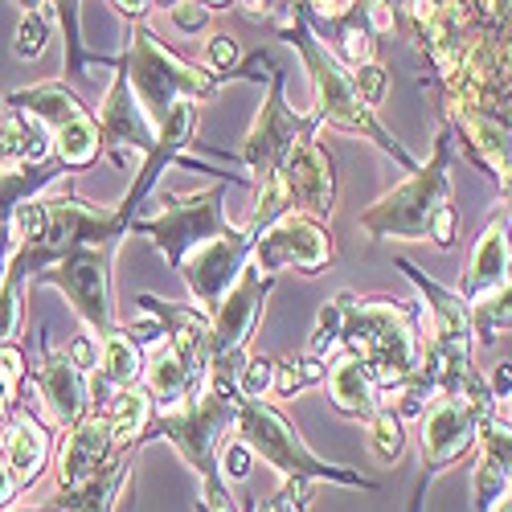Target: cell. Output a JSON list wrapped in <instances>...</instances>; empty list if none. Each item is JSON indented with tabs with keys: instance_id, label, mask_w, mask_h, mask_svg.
I'll return each instance as SVG.
<instances>
[{
	"instance_id": "6",
	"label": "cell",
	"mask_w": 512,
	"mask_h": 512,
	"mask_svg": "<svg viewBox=\"0 0 512 512\" xmlns=\"http://www.w3.org/2000/svg\"><path fill=\"white\" fill-rule=\"evenodd\" d=\"M234 435L254 451V459H263L267 467L283 480H308V484H345V488H361V492H377V480L361 476L357 467H345V463H324L300 435L295 426L275 402L267 398H254V402H242L238 410V422H234Z\"/></svg>"
},
{
	"instance_id": "35",
	"label": "cell",
	"mask_w": 512,
	"mask_h": 512,
	"mask_svg": "<svg viewBox=\"0 0 512 512\" xmlns=\"http://www.w3.org/2000/svg\"><path fill=\"white\" fill-rule=\"evenodd\" d=\"M25 324V287L5 279L0 283V345H13Z\"/></svg>"
},
{
	"instance_id": "46",
	"label": "cell",
	"mask_w": 512,
	"mask_h": 512,
	"mask_svg": "<svg viewBox=\"0 0 512 512\" xmlns=\"http://www.w3.org/2000/svg\"><path fill=\"white\" fill-rule=\"evenodd\" d=\"M0 512H62V508H54V504H37V508H0Z\"/></svg>"
},
{
	"instance_id": "10",
	"label": "cell",
	"mask_w": 512,
	"mask_h": 512,
	"mask_svg": "<svg viewBox=\"0 0 512 512\" xmlns=\"http://www.w3.org/2000/svg\"><path fill=\"white\" fill-rule=\"evenodd\" d=\"M480 422L484 414L476 406H467L463 398H447L439 394L418 418V451H422V476L414 484V500L410 512H422L426 488L435 476H443L451 463H459L463 455H472L480 443Z\"/></svg>"
},
{
	"instance_id": "43",
	"label": "cell",
	"mask_w": 512,
	"mask_h": 512,
	"mask_svg": "<svg viewBox=\"0 0 512 512\" xmlns=\"http://www.w3.org/2000/svg\"><path fill=\"white\" fill-rule=\"evenodd\" d=\"M17 476H13V467H9V459L0 455V508H13V500H17Z\"/></svg>"
},
{
	"instance_id": "8",
	"label": "cell",
	"mask_w": 512,
	"mask_h": 512,
	"mask_svg": "<svg viewBox=\"0 0 512 512\" xmlns=\"http://www.w3.org/2000/svg\"><path fill=\"white\" fill-rule=\"evenodd\" d=\"M111 263H115V246H82V250H70L54 267L37 271L29 283L33 287H58L66 295L70 312L82 320V328H87L95 340H107L119 328Z\"/></svg>"
},
{
	"instance_id": "7",
	"label": "cell",
	"mask_w": 512,
	"mask_h": 512,
	"mask_svg": "<svg viewBox=\"0 0 512 512\" xmlns=\"http://www.w3.org/2000/svg\"><path fill=\"white\" fill-rule=\"evenodd\" d=\"M160 209L152 218H136L127 234H144L152 238V246L164 254L168 267H181L185 254H193L197 246L213 242V238H226L238 226L226 218V181L197 189V193H160L156 201Z\"/></svg>"
},
{
	"instance_id": "9",
	"label": "cell",
	"mask_w": 512,
	"mask_h": 512,
	"mask_svg": "<svg viewBox=\"0 0 512 512\" xmlns=\"http://www.w3.org/2000/svg\"><path fill=\"white\" fill-rule=\"evenodd\" d=\"M316 136H320V127L312 123V115H300V111L287 107V70H275V78L267 82L263 107H259V115H254L246 144L238 152V160L254 173L250 189L275 181L279 168L287 164V156L304 140H316Z\"/></svg>"
},
{
	"instance_id": "29",
	"label": "cell",
	"mask_w": 512,
	"mask_h": 512,
	"mask_svg": "<svg viewBox=\"0 0 512 512\" xmlns=\"http://www.w3.org/2000/svg\"><path fill=\"white\" fill-rule=\"evenodd\" d=\"M58 17V5H25L21 25H17V41H13V54L21 62H37L50 46V21Z\"/></svg>"
},
{
	"instance_id": "42",
	"label": "cell",
	"mask_w": 512,
	"mask_h": 512,
	"mask_svg": "<svg viewBox=\"0 0 512 512\" xmlns=\"http://www.w3.org/2000/svg\"><path fill=\"white\" fill-rule=\"evenodd\" d=\"M488 390H492L496 406H500V402H512V361H500V365L492 369V377H488Z\"/></svg>"
},
{
	"instance_id": "15",
	"label": "cell",
	"mask_w": 512,
	"mask_h": 512,
	"mask_svg": "<svg viewBox=\"0 0 512 512\" xmlns=\"http://www.w3.org/2000/svg\"><path fill=\"white\" fill-rule=\"evenodd\" d=\"M29 386L33 394L46 402V414L54 426H78L95 406H91V386H87V373H78L66 357V349L54 345L50 328H41V361L29 373Z\"/></svg>"
},
{
	"instance_id": "16",
	"label": "cell",
	"mask_w": 512,
	"mask_h": 512,
	"mask_svg": "<svg viewBox=\"0 0 512 512\" xmlns=\"http://www.w3.org/2000/svg\"><path fill=\"white\" fill-rule=\"evenodd\" d=\"M123 451L115 447L111 439V426L103 414H87L78 426H70V435L62 439L58 455H54V484H50V496L58 492H74L82 484H91L99 472H107V467L119 459Z\"/></svg>"
},
{
	"instance_id": "40",
	"label": "cell",
	"mask_w": 512,
	"mask_h": 512,
	"mask_svg": "<svg viewBox=\"0 0 512 512\" xmlns=\"http://www.w3.org/2000/svg\"><path fill=\"white\" fill-rule=\"evenodd\" d=\"M66 357H70V365L78 369V373H95L99 369V340L91 336V332H82V336H74L70 345H66Z\"/></svg>"
},
{
	"instance_id": "20",
	"label": "cell",
	"mask_w": 512,
	"mask_h": 512,
	"mask_svg": "<svg viewBox=\"0 0 512 512\" xmlns=\"http://www.w3.org/2000/svg\"><path fill=\"white\" fill-rule=\"evenodd\" d=\"M0 455L9 459L13 476H17V488H33L41 476H46V467L54 459V435L50 426L41 422L29 406H17L9 426H5V443H0Z\"/></svg>"
},
{
	"instance_id": "23",
	"label": "cell",
	"mask_w": 512,
	"mask_h": 512,
	"mask_svg": "<svg viewBox=\"0 0 512 512\" xmlns=\"http://www.w3.org/2000/svg\"><path fill=\"white\" fill-rule=\"evenodd\" d=\"M5 107H13V111H21V115H29L33 123H41L46 132L54 136V132H62L66 123H74V119H82L91 107L82 103L74 91H70V82L66 78H50V82H37V87H25V91H13L9 99H5Z\"/></svg>"
},
{
	"instance_id": "4",
	"label": "cell",
	"mask_w": 512,
	"mask_h": 512,
	"mask_svg": "<svg viewBox=\"0 0 512 512\" xmlns=\"http://www.w3.org/2000/svg\"><path fill=\"white\" fill-rule=\"evenodd\" d=\"M119 62H123L127 87H132L144 119L152 123V132H160V123L168 119V111L177 103H201L222 91V82L205 66L185 62L177 50H168L148 21L127 29V46H123Z\"/></svg>"
},
{
	"instance_id": "11",
	"label": "cell",
	"mask_w": 512,
	"mask_h": 512,
	"mask_svg": "<svg viewBox=\"0 0 512 512\" xmlns=\"http://www.w3.org/2000/svg\"><path fill=\"white\" fill-rule=\"evenodd\" d=\"M275 287V275H263L259 267H246L242 279L230 287V295L213 312V345H209V373H222L238 381V369L246 365V345L259 328L263 304Z\"/></svg>"
},
{
	"instance_id": "26",
	"label": "cell",
	"mask_w": 512,
	"mask_h": 512,
	"mask_svg": "<svg viewBox=\"0 0 512 512\" xmlns=\"http://www.w3.org/2000/svg\"><path fill=\"white\" fill-rule=\"evenodd\" d=\"M95 414L107 418L115 447L127 455V451H140V439H144V431H148L156 406H152V398H148L144 386H132V390H119V394H115L103 410H95Z\"/></svg>"
},
{
	"instance_id": "36",
	"label": "cell",
	"mask_w": 512,
	"mask_h": 512,
	"mask_svg": "<svg viewBox=\"0 0 512 512\" xmlns=\"http://www.w3.org/2000/svg\"><path fill=\"white\" fill-rule=\"evenodd\" d=\"M218 82H230V74L242 66V50H238V41L230 33H213L205 41V62H201Z\"/></svg>"
},
{
	"instance_id": "3",
	"label": "cell",
	"mask_w": 512,
	"mask_h": 512,
	"mask_svg": "<svg viewBox=\"0 0 512 512\" xmlns=\"http://www.w3.org/2000/svg\"><path fill=\"white\" fill-rule=\"evenodd\" d=\"M271 33H279L283 41H291V46L300 50V58H304V70H308L312 91H316V103H312V111H308L312 123H316V127H336V132L357 136V140H369L373 148H381V152H386V156L402 168V173L410 177L414 168H418V160L386 132V127H381V119L373 115V107L357 95L353 70L340 66L336 54L308 29L300 5H287V13L275 21Z\"/></svg>"
},
{
	"instance_id": "44",
	"label": "cell",
	"mask_w": 512,
	"mask_h": 512,
	"mask_svg": "<svg viewBox=\"0 0 512 512\" xmlns=\"http://www.w3.org/2000/svg\"><path fill=\"white\" fill-rule=\"evenodd\" d=\"M111 9H115V13L123 17V21H132V25H144V21L152 17V9H156V5H152V0H136V5H123V0H115Z\"/></svg>"
},
{
	"instance_id": "27",
	"label": "cell",
	"mask_w": 512,
	"mask_h": 512,
	"mask_svg": "<svg viewBox=\"0 0 512 512\" xmlns=\"http://www.w3.org/2000/svg\"><path fill=\"white\" fill-rule=\"evenodd\" d=\"M324 377H328L324 361H316L308 353H291V357L275 361V386H271V394L275 398H295V394H304L312 386H324Z\"/></svg>"
},
{
	"instance_id": "5",
	"label": "cell",
	"mask_w": 512,
	"mask_h": 512,
	"mask_svg": "<svg viewBox=\"0 0 512 512\" xmlns=\"http://www.w3.org/2000/svg\"><path fill=\"white\" fill-rule=\"evenodd\" d=\"M238 410H242L238 381H234V377H222V373H209L205 386H201L181 410L152 414L140 447L164 439V443H173V447L181 451V459L201 476V484H205V480H222V472H218V451H222L226 435L234 431Z\"/></svg>"
},
{
	"instance_id": "25",
	"label": "cell",
	"mask_w": 512,
	"mask_h": 512,
	"mask_svg": "<svg viewBox=\"0 0 512 512\" xmlns=\"http://www.w3.org/2000/svg\"><path fill=\"white\" fill-rule=\"evenodd\" d=\"M66 168L58 160L46 164H5L0 168V226H9V218L25 205L46 193Z\"/></svg>"
},
{
	"instance_id": "33",
	"label": "cell",
	"mask_w": 512,
	"mask_h": 512,
	"mask_svg": "<svg viewBox=\"0 0 512 512\" xmlns=\"http://www.w3.org/2000/svg\"><path fill=\"white\" fill-rule=\"evenodd\" d=\"M308 357H316V361H324V365H332L340 353V304L336 300H328L324 308H320V316H316V328H312V336H308V349H304Z\"/></svg>"
},
{
	"instance_id": "37",
	"label": "cell",
	"mask_w": 512,
	"mask_h": 512,
	"mask_svg": "<svg viewBox=\"0 0 512 512\" xmlns=\"http://www.w3.org/2000/svg\"><path fill=\"white\" fill-rule=\"evenodd\" d=\"M250 467H254V451H250L238 435L226 439L222 451H218V472H222V480H226V484H242V480L250 476Z\"/></svg>"
},
{
	"instance_id": "17",
	"label": "cell",
	"mask_w": 512,
	"mask_h": 512,
	"mask_svg": "<svg viewBox=\"0 0 512 512\" xmlns=\"http://www.w3.org/2000/svg\"><path fill=\"white\" fill-rule=\"evenodd\" d=\"M140 312L152 316L164 328V345L181 357V365L205 386L209 377V345H213V316H205L193 304H173V300H160V295L144 291L140 295Z\"/></svg>"
},
{
	"instance_id": "30",
	"label": "cell",
	"mask_w": 512,
	"mask_h": 512,
	"mask_svg": "<svg viewBox=\"0 0 512 512\" xmlns=\"http://www.w3.org/2000/svg\"><path fill=\"white\" fill-rule=\"evenodd\" d=\"M512 328V283L500 287L496 295L480 300L472 308V332H476V345H496L500 332Z\"/></svg>"
},
{
	"instance_id": "39",
	"label": "cell",
	"mask_w": 512,
	"mask_h": 512,
	"mask_svg": "<svg viewBox=\"0 0 512 512\" xmlns=\"http://www.w3.org/2000/svg\"><path fill=\"white\" fill-rule=\"evenodd\" d=\"M353 82H357V95H361L369 107H377L381 99H386V87H390V70L381 66V62H369V66L353 70Z\"/></svg>"
},
{
	"instance_id": "2",
	"label": "cell",
	"mask_w": 512,
	"mask_h": 512,
	"mask_svg": "<svg viewBox=\"0 0 512 512\" xmlns=\"http://www.w3.org/2000/svg\"><path fill=\"white\" fill-rule=\"evenodd\" d=\"M340 349L369 365L377 390H394L422 369V304L340 291Z\"/></svg>"
},
{
	"instance_id": "31",
	"label": "cell",
	"mask_w": 512,
	"mask_h": 512,
	"mask_svg": "<svg viewBox=\"0 0 512 512\" xmlns=\"http://www.w3.org/2000/svg\"><path fill=\"white\" fill-rule=\"evenodd\" d=\"M476 451H480L488 463H496L500 472H504V480L512 484V422H508L504 414H492V418L480 422V443H476Z\"/></svg>"
},
{
	"instance_id": "22",
	"label": "cell",
	"mask_w": 512,
	"mask_h": 512,
	"mask_svg": "<svg viewBox=\"0 0 512 512\" xmlns=\"http://www.w3.org/2000/svg\"><path fill=\"white\" fill-rule=\"evenodd\" d=\"M324 386H328V402L336 414H345V418H369L381 410V390H377V381L369 373L365 361H357L353 353H340L332 365H328V377H324Z\"/></svg>"
},
{
	"instance_id": "21",
	"label": "cell",
	"mask_w": 512,
	"mask_h": 512,
	"mask_svg": "<svg viewBox=\"0 0 512 512\" xmlns=\"http://www.w3.org/2000/svg\"><path fill=\"white\" fill-rule=\"evenodd\" d=\"M140 381H144V349L119 324L107 340H99V369L87 377L91 406L103 410L119 390H132V386H140Z\"/></svg>"
},
{
	"instance_id": "18",
	"label": "cell",
	"mask_w": 512,
	"mask_h": 512,
	"mask_svg": "<svg viewBox=\"0 0 512 512\" xmlns=\"http://www.w3.org/2000/svg\"><path fill=\"white\" fill-rule=\"evenodd\" d=\"M279 185L291 201V213H332L336 205V160L320 140H304L279 168Z\"/></svg>"
},
{
	"instance_id": "38",
	"label": "cell",
	"mask_w": 512,
	"mask_h": 512,
	"mask_svg": "<svg viewBox=\"0 0 512 512\" xmlns=\"http://www.w3.org/2000/svg\"><path fill=\"white\" fill-rule=\"evenodd\" d=\"M213 5H193V0H181V5H168V21H173V29L177 33H189V37H197L201 29H209V21H213Z\"/></svg>"
},
{
	"instance_id": "41",
	"label": "cell",
	"mask_w": 512,
	"mask_h": 512,
	"mask_svg": "<svg viewBox=\"0 0 512 512\" xmlns=\"http://www.w3.org/2000/svg\"><path fill=\"white\" fill-rule=\"evenodd\" d=\"M201 512H234L226 480H205L201 484Z\"/></svg>"
},
{
	"instance_id": "45",
	"label": "cell",
	"mask_w": 512,
	"mask_h": 512,
	"mask_svg": "<svg viewBox=\"0 0 512 512\" xmlns=\"http://www.w3.org/2000/svg\"><path fill=\"white\" fill-rule=\"evenodd\" d=\"M500 213L512 222V185H504V189H500Z\"/></svg>"
},
{
	"instance_id": "13",
	"label": "cell",
	"mask_w": 512,
	"mask_h": 512,
	"mask_svg": "<svg viewBox=\"0 0 512 512\" xmlns=\"http://www.w3.org/2000/svg\"><path fill=\"white\" fill-rule=\"evenodd\" d=\"M263 234H254L250 226H238L226 238H213L205 246H197L193 254H185V263L177 267V275L185 279L193 308H201L205 316L218 312V304L230 295V287L242 279V271L250 267V254L259 246Z\"/></svg>"
},
{
	"instance_id": "14",
	"label": "cell",
	"mask_w": 512,
	"mask_h": 512,
	"mask_svg": "<svg viewBox=\"0 0 512 512\" xmlns=\"http://www.w3.org/2000/svg\"><path fill=\"white\" fill-rule=\"evenodd\" d=\"M95 123H99V136H103V156L115 160V168L132 164V152H136V160L144 164V156L156 148V132H152V123L144 119V111H140L132 87H127L123 62H119V70L111 74V87H107V95H103V103H99ZM140 164H136V168H140Z\"/></svg>"
},
{
	"instance_id": "34",
	"label": "cell",
	"mask_w": 512,
	"mask_h": 512,
	"mask_svg": "<svg viewBox=\"0 0 512 512\" xmlns=\"http://www.w3.org/2000/svg\"><path fill=\"white\" fill-rule=\"evenodd\" d=\"M271 386H275V357H267V353H250L246 365L238 369V394H242V402L267 398Z\"/></svg>"
},
{
	"instance_id": "32",
	"label": "cell",
	"mask_w": 512,
	"mask_h": 512,
	"mask_svg": "<svg viewBox=\"0 0 512 512\" xmlns=\"http://www.w3.org/2000/svg\"><path fill=\"white\" fill-rule=\"evenodd\" d=\"M25 377H29L25 353L17 345H0V426H5V418H13Z\"/></svg>"
},
{
	"instance_id": "19",
	"label": "cell",
	"mask_w": 512,
	"mask_h": 512,
	"mask_svg": "<svg viewBox=\"0 0 512 512\" xmlns=\"http://www.w3.org/2000/svg\"><path fill=\"white\" fill-rule=\"evenodd\" d=\"M508 283H512V222L496 209L484 222V230L472 246V259H467V271H463L455 291L476 308L480 300H488V295H496Z\"/></svg>"
},
{
	"instance_id": "28",
	"label": "cell",
	"mask_w": 512,
	"mask_h": 512,
	"mask_svg": "<svg viewBox=\"0 0 512 512\" xmlns=\"http://www.w3.org/2000/svg\"><path fill=\"white\" fill-rule=\"evenodd\" d=\"M365 426H369V451H373V459L394 467L406 455V422L394 410L381 406L377 414L365 418Z\"/></svg>"
},
{
	"instance_id": "1",
	"label": "cell",
	"mask_w": 512,
	"mask_h": 512,
	"mask_svg": "<svg viewBox=\"0 0 512 512\" xmlns=\"http://www.w3.org/2000/svg\"><path fill=\"white\" fill-rule=\"evenodd\" d=\"M451 156H455L451 127L439 123L431 160L418 164L398 189L381 193L369 209H361L357 226L373 242L402 238V242H435L439 250H451L459 234V213L451 205Z\"/></svg>"
},
{
	"instance_id": "12",
	"label": "cell",
	"mask_w": 512,
	"mask_h": 512,
	"mask_svg": "<svg viewBox=\"0 0 512 512\" xmlns=\"http://www.w3.org/2000/svg\"><path fill=\"white\" fill-rule=\"evenodd\" d=\"M332 263H336L332 230L320 218H312V213H287V218H279L250 254V267H259L263 275H279V271L320 275Z\"/></svg>"
},
{
	"instance_id": "24",
	"label": "cell",
	"mask_w": 512,
	"mask_h": 512,
	"mask_svg": "<svg viewBox=\"0 0 512 512\" xmlns=\"http://www.w3.org/2000/svg\"><path fill=\"white\" fill-rule=\"evenodd\" d=\"M140 386L148 390L156 414H168V410H181V406L201 390V381L181 365V357H177L173 349L160 345V349H152V357L144 361V381H140Z\"/></svg>"
}]
</instances>
